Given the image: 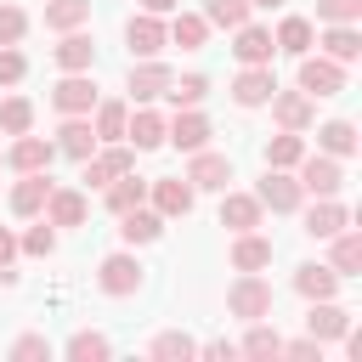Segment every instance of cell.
<instances>
[{"label":"cell","mask_w":362,"mask_h":362,"mask_svg":"<svg viewBox=\"0 0 362 362\" xmlns=\"http://www.w3.org/2000/svg\"><path fill=\"white\" fill-rule=\"evenodd\" d=\"M294 170H300V175H294V181H300V192H311V198H334V192L345 187V170H339V158H334V153H305Z\"/></svg>","instance_id":"1"},{"label":"cell","mask_w":362,"mask_h":362,"mask_svg":"<svg viewBox=\"0 0 362 362\" xmlns=\"http://www.w3.org/2000/svg\"><path fill=\"white\" fill-rule=\"evenodd\" d=\"M226 311H232V317H243V322L272 317V283H266V277H255V272H243V277L226 288Z\"/></svg>","instance_id":"2"},{"label":"cell","mask_w":362,"mask_h":362,"mask_svg":"<svg viewBox=\"0 0 362 362\" xmlns=\"http://www.w3.org/2000/svg\"><path fill=\"white\" fill-rule=\"evenodd\" d=\"M300 90H305L311 102H317V96H339V90H345V62H334V57H322V51H317V57L305 51V57H300Z\"/></svg>","instance_id":"3"},{"label":"cell","mask_w":362,"mask_h":362,"mask_svg":"<svg viewBox=\"0 0 362 362\" xmlns=\"http://www.w3.org/2000/svg\"><path fill=\"white\" fill-rule=\"evenodd\" d=\"M147 198H153V209L164 215V221H175V215H192V181L187 175H164V181H147Z\"/></svg>","instance_id":"4"},{"label":"cell","mask_w":362,"mask_h":362,"mask_svg":"<svg viewBox=\"0 0 362 362\" xmlns=\"http://www.w3.org/2000/svg\"><path fill=\"white\" fill-rule=\"evenodd\" d=\"M187 181H192V192H226V181H232V158L198 147L192 164H187Z\"/></svg>","instance_id":"5"},{"label":"cell","mask_w":362,"mask_h":362,"mask_svg":"<svg viewBox=\"0 0 362 362\" xmlns=\"http://www.w3.org/2000/svg\"><path fill=\"white\" fill-rule=\"evenodd\" d=\"M255 198H260V209H272V215H294L305 192H300V181H294L288 170H266V181H260Z\"/></svg>","instance_id":"6"},{"label":"cell","mask_w":362,"mask_h":362,"mask_svg":"<svg viewBox=\"0 0 362 362\" xmlns=\"http://www.w3.org/2000/svg\"><path fill=\"white\" fill-rule=\"evenodd\" d=\"M51 107H57V113H90V107H96L90 74H62V79L51 85Z\"/></svg>","instance_id":"7"},{"label":"cell","mask_w":362,"mask_h":362,"mask_svg":"<svg viewBox=\"0 0 362 362\" xmlns=\"http://www.w3.org/2000/svg\"><path fill=\"white\" fill-rule=\"evenodd\" d=\"M51 158H57V141H45V136H34V130H23V136L11 141V153H6V164H11L17 175H28V170H51Z\"/></svg>","instance_id":"8"},{"label":"cell","mask_w":362,"mask_h":362,"mask_svg":"<svg viewBox=\"0 0 362 362\" xmlns=\"http://www.w3.org/2000/svg\"><path fill=\"white\" fill-rule=\"evenodd\" d=\"M96 283H102V294H113V300L136 294V288H141V266H136V255H107L102 272H96Z\"/></svg>","instance_id":"9"},{"label":"cell","mask_w":362,"mask_h":362,"mask_svg":"<svg viewBox=\"0 0 362 362\" xmlns=\"http://www.w3.org/2000/svg\"><path fill=\"white\" fill-rule=\"evenodd\" d=\"M232 51H238V62L243 68H272V28H255V23H243V28H232Z\"/></svg>","instance_id":"10"},{"label":"cell","mask_w":362,"mask_h":362,"mask_svg":"<svg viewBox=\"0 0 362 362\" xmlns=\"http://www.w3.org/2000/svg\"><path fill=\"white\" fill-rule=\"evenodd\" d=\"M272 119L283 124V130H305L311 119H317V102L294 85V90H272Z\"/></svg>","instance_id":"11"},{"label":"cell","mask_w":362,"mask_h":362,"mask_svg":"<svg viewBox=\"0 0 362 362\" xmlns=\"http://www.w3.org/2000/svg\"><path fill=\"white\" fill-rule=\"evenodd\" d=\"M345 328H351V311H345V305H334V300H311V311H305V334H311L317 345L339 339Z\"/></svg>","instance_id":"12"},{"label":"cell","mask_w":362,"mask_h":362,"mask_svg":"<svg viewBox=\"0 0 362 362\" xmlns=\"http://www.w3.org/2000/svg\"><path fill=\"white\" fill-rule=\"evenodd\" d=\"M170 79H175V74H170L164 62H153V57H147L141 68H130V85H124V90H130V102L141 107V102H158V96L170 90Z\"/></svg>","instance_id":"13"},{"label":"cell","mask_w":362,"mask_h":362,"mask_svg":"<svg viewBox=\"0 0 362 362\" xmlns=\"http://www.w3.org/2000/svg\"><path fill=\"white\" fill-rule=\"evenodd\" d=\"M164 141H175L181 153H198L209 141V119L198 107H175V124H164Z\"/></svg>","instance_id":"14"},{"label":"cell","mask_w":362,"mask_h":362,"mask_svg":"<svg viewBox=\"0 0 362 362\" xmlns=\"http://www.w3.org/2000/svg\"><path fill=\"white\" fill-rule=\"evenodd\" d=\"M57 153H68V158H90V153H96V130H90V113H62V130H57Z\"/></svg>","instance_id":"15"},{"label":"cell","mask_w":362,"mask_h":362,"mask_svg":"<svg viewBox=\"0 0 362 362\" xmlns=\"http://www.w3.org/2000/svg\"><path fill=\"white\" fill-rule=\"evenodd\" d=\"M124 170H136V147H124V141H113L107 153L85 158V181H90V187H107V181L124 175Z\"/></svg>","instance_id":"16"},{"label":"cell","mask_w":362,"mask_h":362,"mask_svg":"<svg viewBox=\"0 0 362 362\" xmlns=\"http://www.w3.org/2000/svg\"><path fill=\"white\" fill-rule=\"evenodd\" d=\"M164 40H170V34H164V23H158L153 11H141V17H130V23H124V45H130L136 57H158V51H164Z\"/></svg>","instance_id":"17"},{"label":"cell","mask_w":362,"mask_h":362,"mask_svg":"<svg viewBox=\"0 0 362 362\" xmlns=\"http://www.w3.org/2000/svg\"><path fill=\"white\" fill-rule=\"evenodd\" d=\"M51 57H57V68H62V74H90V62H96V40H90V34H79V28H68V34H62V45H57Z\"/></svg>","instance_id":"18"},{"label":"cell","mask_w":362,"mask_h":362,"mask_svg":"<svg viewBox=\"0 0 362 362\" xmlns=\"http://www.w3.org/2000/svg\"><path fill=\"white\" fill-rule=\"evenodd\" d=\"M260 215H266V209H260L255 192H226V198H221V226H226V232H255Z\"/></svg>","instance_id":"19"},{"label":"cell","mask_w":362,"mask_h":362,"mask_svg":"<svg viewBox=\"0 0 362 362\" xmlns=\"http://www.w3.org/2000/svg\"><path fill=\"white\" fill-rule=\"evenodd\" d=\"M272 90H277L272 68H243V74L232 79V102H238V107H260V102H272Z\"/></svg>","instance_id":"20"},{"label":"cell","mask_w":362,"mask_h":362,"mask_svg":"<svg viewBox=\"0 0 362 362\" xmlns=\"http://www.w3.org/2000/svg\"><path fill=\"white\" fill-rule=\"evenodd\" d=\"M124 141L136 147V153H153V147H164V119L141 102L136 107V119H124Z\"/></svg>","instance_id":"21"},{"label":"cell","mask_w":362,"mask_h":362,"mask_svg":"<svg viewBox=\"0 0 362 362\" xmlns=\"http://www.w3.org/2000/svg\"><path fill=\"white\" fill-rule=\"evenodd\" d=\"M45 198H51V175H45V170H28V175L11 187V215H40Z\"/></svg>","instance_id":"22"},{"label":"cell","mask_w":362,"mask_h":362,"mask_svg":"<svg viewBox=\"0 0 362 362\" xmlns=\"http://www.w3.org/2000/svg\"><path fill=\"white\" fill-rule=\"evenodd\" d=\"M51 226H85V192H74V187H51V198H45V209H40Z\"/></svg>","instance_id":"23"},{"label":"cell","mask_w":362,"mask_h":362,"mask_svg":"<svg viewBox=\"0 0 362 362\" xmlns=\"http://www.w3.org/2000/svg\"><path fill=\"white\" fill-rule=\"evenodd\" d=\"M158 232H164V215H158V209H147V204H136V209H124V215H119V238H124L130 249H136V243H153Z\"/></svg>","instance_id":"24"},{"label":"cell","mask_w":362,"mask_h":362,"mask_svg":"<svg viewBox=\"0 0 362 362\" xmlns=\"http://www.w3.org/2000/svg\"><path fill=\"white\" fill-rule=\"evenodd\" d=\"M317 45H322V57H334V62H356V57H362V34H356V23H328Z\"/></svg>","instance_id":"25"},{"label":"cell","mask_w":362,"mask_h":362,"mask_svg":"<svg viewBox=\"0 0 362 362\" xmlns=\"http://www.w3.org/2000/svg\"><path fill=\"white\" fill-rule=\"evenodd\" d=\"M294 288H300L305 300H334V294H339V272H334V266H317V260H305V266L294 272Z\"/></svg>","instance_id":"26"},{"label":"cell","mask_w":362,"mask_h":362,"mask_svg":"<svg viewBox=\"0 0 362 362\" xmlns=\"http://www.w3.org/2000/svg\"><path fill=\"white\" fill-rule=\"evenodd\" d=\"M272 45H277L283 57H305V51L317 45V28H311L305 17H283V23H277V34H272Z\"/></svg>","instance_id":"27"},{"label":"cell","mask_w":362,"mask_h":362,"mask_svg":"<svg viewBox=\"0 0 362 362\" xmlns=\"http://www.w3.org/2000/svg\"><path fill=\"white\" fill-rule=\"evenodd\" d=\"M102 192H107V209H113V215H124V209H136V204H147V181H141L136 170H124V175H113V181H107Z\"/></svg>","instance_id":"28"},{"label":"cell","mask_w":362,"mask_h":362,"mask_svg":"<svg viewBox=\"0 0 362 362\" xmlns=\"http://www.w3.org/2000/svg\"><path fill=\"white\" fill-rule=\"evenodd\" d=\"M238 243H232V266L238 272H260V266H272V238H260V232H232Z\"/></svg>","instance_id":"29"},{"label":"cell","mask_w":362,"mask_h":362,"mask_svg":"<svg viewBox=\"0 0 362 362\" xmlns=\"http://www.w3.org/2000/svg\"><path fill=\"white\" fill-rule=\"evenodd\" d=\"M339 226H351L345 204H334V198H317V204L305 209V232H311V238H334Z\"/></svg>","instance_id":"30"},{"label":"cell","mask_w":362,"mask_h":362,"mask_svg":"<svg viewBox=\"0 0 362 362\" xmlns=\"http://www.w3.org/2000/svg\"><path fill=\"white\" fill-rule=\"evenodd\" d=\"M164 34H170V45H181V51H204V40H209V23H204L198 11H175V23H170Z\"/></svg>","instance_id":"31"},{"label":"cell","mask_w":362,"mask_h":362,"mask_svg":"<svg viewBox=\"0 0 362 362\" xmlns=\"http://www.w3.org/2000/svg\"><path fill=\"white\" fill-rule=\"evenodd\" d=\"M328 243H334V260H328V266H334L339 277H356V272H362V232H345V226H339Z\"/></svg>","instance_id":"32"},{"label":"cell","mask_w":362,"mask_h":362,"mask_svg":"<svg viewBox=\"0 0 362 362\" xmlns=\"http://www.w3.org/2000/svg\"><path fill=\"white\" fill-rule=\"evenodd\" d=\"M317 147L334 153V158H351V153H356V124H351V119H328V124L317 130Z\"/></svg>","instance_id":"33"},{"label":"cell","mask_w":362,"mask_h":362,"mask_svg":"<svg viewBox=\"0 0 362 362\" xmlns=\"http://www.w3.org/2000/svg\"><path fill=\"white\" fill-rule=\"evenodd\" d=\"M300 158H305L300 130H283V136H272V141H266V170H294Z\"/></svg>","instance_id":"34"},{"label":"cell","mask_w":362,"mask_h":362,"mask_svg":"<svg viewBox=\"0 0 362 362\" xmlns=\"http://www.w3.org/2000/svg\"><path fill=\"white\" fill-rule=\"evenodd\" d=\"M79 23H90V0H45V28L68 34Z\"/></svg>","instance_id":"35"},{"label":"cell","mask_w":362,"mask_h":362,"mask_svg":"<svg viewBox=\"0 0 362 362\" xmlns=\"http://www.w3.org/2000/svg\"><path fill=\"white\" fill-rule=\"evenodd\" d=\"M62 356H68V362H107V356H113V345H107L102 334L79 328V334H74V339L62 345Z\"/></svg>","instance_id":"36"},{"label":"cell","mask_w":362,"mask_h":362,"mask_svg":"<svg viewBox=\"0 0 362 362\" xmlns=\"http://www.w3.org/2000/svg\"><path fill=\"white\" fill-rule=\"evenodd\" d=\"M124 119H130V107L124 102H96V141H124Z\"/></svg>","instance_id":"37"},{"label":"cell","mask_w":362,"mask_h":362,"mask_svg":"<svg viewBox=\"0 0 362 362\" xmlns=\"http://www.w3.org/2000/svg\"><path fill=\"white\" fill-rule=\"evenodd\" d=\"M238 351L255 356V362H266V356H283V339H277V328H266V317H260V322H249V339H243Z\"/></svg>","instance_id":"38"},{"label":"cell","mask_w":362,"mask_h":362,"mask_svg":"<svg viewBox=\"0 0 362 362\" xmlns=\"http://www.w3.org/2000/svg\"><path fill=\"white\" fill-rule=\"evenodd\" d=\"M204 23L209 28H243L249 23V0H209L204 6Z\"/></svg>","instance_id":"39"},{"label":"cell","mask_w":362,"mask_h":362,"mask_svg":"<svg viewBox=\"0 0 362 362\" xmlns=\"http://www.w3.org/2000/svg\"><path fill=\"white\" fill-rule=\"evenodd\" d=\"M0 130H6V136L34 130V107H28V96H6V102H0Z\"/></svg>","instance_id":"40"},{"label":"cell","mask_w":362,"mask_h":362,"mask_svg":"<svg viewBox=\"0 0 362 362\" xmlns=\"http://www.w3.org/2000/svg\"><path fill=\"white\" fill-rule=\"evenodd\" d=\"M175 107H198L204 96H209V79L204 74H187V79H170V90H164Z\"/></svg>","instance_id":"41"},{"label":"cell","mask_w":362,"mask_h":362,"mask_svg":"<svg viewBox=\"0 0 362 362\" xmlns=\"http://www.w3.org/2000/svg\"><path fill=\"white\" fill-rule=\"evenodd\" d=\"M153 356H158V362H187V356H198V345H192L187 334H158V339H153Z\"/></svg>","instance_id":"42"},{"label":"cell","mask_w":362,"mask_h":362,"mask_svg":"<svg viewBox=\"0 0 362 362\" xmlns=\"http://www.w3.org/2000/svg\"><path fill=\"white\" fill-rule=\"evenodd\" d=\"M317 17L322 23H356L362 17V0H317Z\"/></svg>","instance_id":"43"},{"label":"cell","mask_w":362,"mask_h":362,"mask_svg":"<svg viewBox=\"0 0 362 362\" xmlns=\"http://www.w3.org/2000/svg\"><path fill=\"white\" fill-rule=\"evenodd\" d=\"M17 249H28V255H40V260H45V255L57 249V232H51V221H40V226H28V238H23Z\"/></svg>","instance_id":"44"},{"label":"cell","mask_w":362,"mask_h":362,"mask_svg":"<svg viewBox=\"0 0 362 362\" xmlns=\"http://www.w3.org/2000/svg\"><path fill=\"white\" fill-rule=\"evenodd\" d=\"M23 34H28V17L17 6H0V45H17Z\"/></svg>","instance_id":"45"},{"label":"cell","mask_w":362,"mask_h":362,"mask_svg":"<svg viewBox=\"0 0 362 362\" xmlns=\"http://www.w3.org/2000/svg\"><path fill=\"white\" fill-rule=\"evenodd\" d=\"M28 74V62H23V51L17 45H0V85H17Z\"/></svg>","instance_id":"46"},{"label":"cell","mask_w":362,"mask_h":362,"mask_svg":"<svg viewBox=\"0 0 362 362\" xmlns=\"http://www.w3.org/2000/svg\"><path fill=\"white\" fill-rule=\"evenodd\" d=\"M11 356H17V362H34V356H51V339H45V334H23V339L11 345Z\"/></svg>","instance_id":"47"},{"label":"cell","mask_w":362,"mask_h":362,"mask_svg":"<svg viewBox=\"0 0 362 362\" xmlns=\"http://www.w3.org/2000/svg\"><path fill=\"white\" fill-rule=\"evenodd\" d=\"M283 356H294V362H322V345L305 334V339H283Z\"/></svg>","instance_id":"48"},{"label":"cell","mask_w":362,"mask_h":362,"mask_svg":"<svg viewBox=\"0 0 362 362\" xmlns=\"http://www.w3.org/2000/svg\"><path fill=\"white\" fill-rule=\"evenodd\" d=\"M204 356H209V362H232V345H226V339H209Z\"/></svg>","instance_id":"49"},{"label":"cell","mask_w":362,"mask_h":362,"mask_svg":"<svg viewBox=\"0 0 362 362\" xmlns=\"http://www.w3.org/2000/svg\"><path fill=\"white\" fill-rule=\"evenodd\" d=\"M11 255H17V238L0 226V266H11Z\"/></svg>","instance_id":"50"},{"label":"cell","mask_w":362,"mask_h":362,"mask_svg":"<svg viewBox=\"0 0 362 362\" xmlns=\"http://www.w3.org/2000/svg\"><path fill=\"white\" fill-rule=\"evenodd\" d=\"M181 0H141V11H153V17H164V11H175Z\"/></svg>","instance_id":"51"},{"label":"cell","mask_w":362,"mask_h":362,"mask_svg":"<svg viewBox=\"0 0 362 362\" xmlns=\"http://www.w3.org/2000/svg\"><path fill=\"white\" fill-rule=\"evenodd\" d=\"M249 6H260V11H277V6H283V0H249Z\"/></svg>","instance_id":"52"},{"label":"cell","mask_w":362,"mask_h":362,"mask_svg":"<svg viewBox=\"0 0 362 362\" xmlns=\"http://www.w3.org/2000/svg\"><path fill=\"white\" fill-rule=\"evenodd\" d=\"M0 164H6V158H0Z\"/></svg>","instance_id":"53"}]
</instances>
